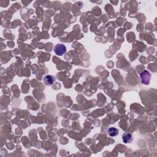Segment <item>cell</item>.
<instances>
[{
    "label": "cell",
    "instance_id": "6da1fadb",
    "mask_svg": "<svg viewBox=\"0 0 157 157\" xmlns=\"http://www.w3.org/2000/svg\"><path fill=\"white\" fill-rule=\"evenodd\" d=\"M54 51L56 55L62 56L63 54L66 53V47L62 44H56L54 47Z\"/></svg>",
    "mask_w": 157,
    "mask_h": 157
},
{
    "label": "cell",
    "instance_id": "7a4b0ae2",
    "mask_svg": "<svg viewBox=\"0 0 157 157\" xmlns=\"http://www.w3.org/2000/svg\"><path fill=\"white\" fill-rule=\"evenodd\" d=\"M140 76L141 77V82L142 84L148 85L150 83L151 75L150 72L148 71H144L143 72L141 73Z\"/></svg>",
    "mask_w": 157,
    "mask_h": 157
},
{
    "label": "cell",
    "instance_id": "3957f363",
    "mask_svg": "<svg viewBox=\"0 0 157 157\" xmlns=\"http://www.w3.org/2000/svg\"><path fill=\"white\" fill-rule=\"evenodd\" d=\"M55 81V77L52 75H46L43 78V82L46 85H52Z\"/></svg>",
    "mask_w": 157,
    "mask_h": 157
},
{
    "label": "cell",
    "instance_id": "277c9868",
    "mask_svg": "<svg viewBox=\"0 0 157 157\" xmlns=\"http://www.w3.org/2000/svg\"><path fill=\"white\" fill-rule=\"evenodd\" d=\"M132 139H133V136L130 133H125L122 135V140H123V142L125 144L129 143L132 141Z\"/></svg>",
    "mask_w": 157,
    "mask_h": 157
},
{
    "label": "cell",
    "instance_id": "5b68a950",
    "mask_svg": "<svg viewBox=\"0 0 157 157\" xmlns=\"http://www.w3.org/2000/svg\"><path fill=\"white\" fill-rule=\"evenodd\" d=\"M108 134L111 137L116 136L117 135H118V134H119V130L115 128H113V127L109 128L108 129Z\"/></svg>",
    "mask_w": 157,
    "mask_h": 157
}]
</instances>
